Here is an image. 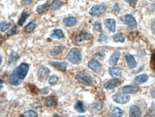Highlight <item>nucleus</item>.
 <instances>
[{"instance_id":"nucleus-20","label":"nucleus","mask_w":155,"mask_h":117,"mask_svg":"<svg viewBox=\"0 0 155 117\" xmlns=\"http://www.w3.org/2000/svg\"><path fill=\"white\" fill-rule=\"evenodd\" d=\"M18 58H19L18 54H17V52H12V53L10 54L9 57V61H8V62H9V65H11V66L14 65V64H15V62H17V60H18Z\"/></svg>"},{"instance_id":"nucleus-43","label":"nucleus","mask_w":155,"mask_h":117,"mask_svg":"<svg viewBox=\"0 0 155 117\" xmlns=\"http://www.w3.org/2000/svg\"><path fill=\"white\" fill-rule=\"evenodd\" d=\"M2 83H3V81L1 79H0V90H1V88H2V86H1Z\"/></svg>"},{"instance_id":"nucleus-34","label":"nucleus","mask_w":155,"mask_h":117,"mask_svg":"<svg viewBox=\"0 0 155 117\" xmlns=\"http://www.w3.org/2000/svg\"><path fill=\"white\" fill-rule=\"evenodd\" d=\"M151 68H152L153 70L155 71V50L154 51V52L151 55Z\"/></svg>"},{"instance_id":"nucleus-18","label":"nucleus","mask_w":155,"mask_h":117,"mask_svg":"<svg viewBox=\"0 0 155 117\" xmlns=\"http://www.w3.org/2000/svg\"><path fill=\"white\" fill-rule=\"evenodd\" d=\"M63 23L66 26L71 27V26H74L75 24L77 23V20L75 17H66L63 20Z\"/></svg>"},{"instance_id":"nucleus-16","label":"nucleus","mask_w":155,"mask_h":117,"mask_svg":"<svg viewBox=\"0 0 155 117\" xmlns=\"http://www.w3.org/2000/svg\"><path fill=\"white\" fill-rule=\"evenodd\" d=\"M50 36L52 38L54 39H61V38H64L63 32L61 30H55L50 34Z\"/></svg>"},{"instance_id":"nucleus-37","label":"nucleus","mask_w":155,"mask_h":117,"mask_svg":"<svg viewBox=\"0 0 155 117\" xmlns=\"http://www.w3.org/2000/svg\"><path fill=\"white\" fill-rule=\"evenodd\" d=\"M147 9L150 12H155V4H151L147 6Z\"/></svg>"},{"instance_id":"nucleus-25","label":"nucleus","mask_w":155,"mask_h":117,"mask_svg":"<svg viewBox=\"0 0 155 117\" xmlns=\"http://www.w3.org/2000/svg\"><path fill=\"white\" fill-rule=\"evenodd\" d=\"M49 7V5H48V3H45L44 4H42V5H39L38 7H37L36 11L39 14H42L43 12H45L47 9Z\"/></svg>"},{"instance_id":"nucleus-35","label":"nucleus","mask_w":155,"mask_h":117,"mask_svg":"<svg viewBox=\"0 0 155 117\" xmlns=\"http://www.w3.org/2000/svg\"><path fill=\"white\" fill-rule=\"evenodd\" d=\"M18 33H19L18 28H17V26H14V28H13L12 30H11V31L9 33V35H13L17 34Z\"/></svg>"},{"instance_id":"nucleus-10","label":"nucleus","mask_w":155,"mask_h":117,"mask_svg":"<svg viewBox=\"0 0 155 117\" xmlns=\"http://www.w3.org/2000/svg\"><path fill=\"white\" fill-rule=\"evenodd\" d=\"M50 65H52L53 67H54V68H57L58 70H60V71H63V72L65 71L66 68H67V66H68L67 62H65L53 61V62H50Z\"/></svg>"},{"instance_id":"nucleus-7","label":"nucleus","mask_w":155,"mask_h":117,"mask_svg":"<svg viewBox=\"0 0 155 117\" xmlns=\"http://www.w3.org/2000/svg\"><path fill=\"white\" fill-rule=\"evenodd\" d=\"M106 7L104 5H97L94 6L90 9V14L93 16L99 15V14L103 13L106 11Z\"/></svg>"},{"instance_id":"nucleus-21","label":"nucleus","mask_w":155,"mask_h":117,"mask_svg":"<svg viewBox=\"0 0 155 117\" xmlns=\"http://www.w3.org/2000/svg\"><path fill=\"white\" fill-rule=\"evenodd\" d=\"M45 104H46L47 106H55L57 104V100H56L55 97V96H48L45 99Z\"/></svg>"},{"instance_id":"nucleus-15","label":"nucleus","mask_w":155,"mask_h":117,"mask_svg":"<svg viewBox=\"0 0 155 117\" xmlns=\"http://www.w3.org/2000/svg\"><path fill=\"white\" fill-rule=\"evenodd\" d=\"M126 60H127V64H128L129 67L130 68H134L137 67V63L133 55H127L126 56Z\"/></svg>"},{"instance_id":"nucleus-42","label":"nucleus","mask_w":155,"mask_h":117,"mask_svg":"<svg viewBox=\"0 0 155 117\" xmlns=\"http://www.w3.org/2000/svg\"><path fill=\"white\" fill-rule=\"evenodd\" d=\"M151 96H152L153 98H154V99H155V89L153 90V91H151Z\"/></svg>"},{"instance_id":"nucleus-36","label":"nucleus","mask_w":155,"mask_h":117,"mask_svg":"<svg viewBox=\"0 0 155 117\" xmlns=\"http://www.w3.org/2000/svg\"><path fill=\"white\" fill-rule=\"evenodd\" d=\"M94 28L97 30V31H99V32L102 31V28H101V25L100 23H98V22H96V23H95Z\"/></svg>"},{"instance_id":"nucleus-23","label":"nucleus","mask_w":155,"mask_h":117,"mask_svg":"<svg viewBox=\"0 0 155 117\" xmlns=\"http://www.w3.org/2000/svg\"><path fill=\"white\" fill-rule=\"evenodd\" d=\"M111 114H112V116L121 117L124 115V111L121 108H119V107H114Z\"/></svg>"},{"instance_id":"nucleus-12","label":"nucleus","mask_w":155,"mask_h":117,"mask_svg":"<svg viewBox=\"0 0 155 117\" xmlns=\"http://www.w3.org/2000/svg\"><path fill=\"white\" fill-rule=\"evenodd\" d=\"M104 24L111 33H115L116 30V22L112 19H106L104 20Z\"/></svg>"},{"instance_id":"nucleus-27","label":"nucleus","mask_w":155,"mask_h":117,"mask_svg":"<svg viewBox=\"0 0 155 117\" xmlns=\"http://www.w3.org/2000/svg\"><path fill=\"white\" fill-rule=\"evenodd\" d=\"M75 110L78 111L80 113H84L85 111V107H84L83 104L81 101H78L76 104L75 105Z\"/></svg>"},{"instance_id":"nucleus-4","label":"nucleus","mask_w":155,"mask_h":117,"mask_svg":"<svg viewBox=\"0 0 155 117\" xmlns=\"http://www.w3.org/2000/svg\"><path fill=\"white\" fill-rule=\"evenodd\" d=\"M113 100L118 104H124L129 101L130 96L126 93H119L113 96Z\"/></svg>"},{"instance_id":"nucleus-28","label":"nucleus","mask_w":155,"mask_h":117,"mask_svg":"<svg viewBox=\"0 0 155 117\" xmlns=\"http://www.w3.org/2000/svg\"><path fill=\"white\" fill-rule=\"evenodd\" d=\"M11 26V23L9 22H3L0 23V31L5 32Z\"/></svg>"},{"instance_id":"nucleus-44","label":"nucleus","mask_w":155,"mask_h":117,"mask_svg":"<svg viewBox=\"0 0 155 117\" xmlns=\"http://www.w3.org/2000/svg\"><path fill=\"white\" fill-rule=\"evenodd\" d=\"M2 40H3V38H1V36H0V44H1V42H2Z\"/></svg>"},{"instance_id":"nucleus-1","label":"nucleus","mask_w":155,"mask_h":117,"mask_svg":"<svg viewBox=\"0 0 155 117\" xmlns=\"http://www.w3.org/2000/svg\"><path fill=\"white\" fill-rule=\"evenodd\" d=\"M29 70V65L22 62V64L17 67L12 72L10 78V83L13 86H17L25 79Z\"/></svg>"},{"instance_id":"nucleus-3","label":"nucleus","mask_w":155,"mask_h":117,"mask_svg":"<svg viewBox=\"0 0 155 117\" xmlns=\"http://www.w3.org/2000/svg\"><path fill=\"white\" fill-rule=\"evenodd\" d=\"M75 78L79 82L83 83V85H85V86H90L93 83V79H92L91 77L84 71L78 73L76 76H75Z\"/></svg>"},{"instance_id":"nucleus-22","label":"nucleus","mask_w":155,"mask_h":117,"mask_svg":"<svg viewBox=\"0 0 155 117\" xmlns=\"http://www.w3.org/2000/svg\"><path fill=\"white\" fill-rule=\"evenodd\" d=\"M35 28H36V23H35V21H33V22H30V23L27 24V26L25 27V33H31L32 32L35 30Z\"/></svg>"},{"instance_id":"nucleus-24","label":"nucleus","mask_w":155,"mask_h":117,"mask_svg":"<svg viewBox=\"0 0 155 117\" xmlns=\"http://www.w3.org/2000/svg\"><path fill=\"white\" fill-rule=\"evenodd\" d=\"M135 81L138 83H145L148 80V76H146V74H142L140 76H137L135 78Z\"/></svg>"},{"instance_id":"nucleus-29","label":"nucleus","mask_w":155,"mask_h":117,"mask_svg":"<svg viewBox=\"0 0 155 117\" xmlns=\"http://www.w3.org/2000/svg\"><path fill=\"white\" fill-rule=\"evenodd\" d=\"M114 40L115 42H120V43H124L125 41V37L123 33H118L114 36Z\"/></svg>"},{"instance_id":"nucleus-11","label":"nucleus","mask_w":155,"mask_h":117,"mask_svg":"<svg viewBox=\"0 0 155 117\" xmlns=\"http://www.w3.org/2000/svg\"><path fill=\"white\" fill-rule=\"evenodd\" d=\"M88 67H89L91 70H93V71L98 72L101 70V65L98 60L93 59V60H90L89 62H88Z\"/></svg>"},{"instance_id":"nucleus-33","label":"nucleus","mask_w":155,"mask_h":117,"mask_svg":"<svg viewBox=\"0 0 155 117\" xmlns=\"http://www.w3.org/2000/svg\"><path fill=\"white\" fill-rule=\"evenodd\" d=\"M49 83L50 85H52V86H53V85H55V84H56V83H58V78L57 76H51L50 78H49Z\"/></svg>"},{"instance_id":"nucleus-5","label":"nucleus","mask_w":155,"mask_h":117,"mask_svg":"<svg viewBox=\"0 0 155 117\" xmlns=\"http://www.w3.org/2000/svg\"><path fill=\"white\" fill-rule=\"evenodd\" d=\"M122 20L127 24V25L129 26V28L132 30L137 28V21H136L135 18L131 14H127V15L124 16V18H122Z\"/></svg>"},{"instance_id":"nucleus-26","label":"nucleus","mask_w":155,"mask_h":117,"mask_svg":"<svg viewBox=\"0 0 155 117\" xmlns=\"http://www.w3.org/2000/svg\"><path fill=\"white\" fill-rule=\"evenodd\" d=\"M62 4H63L62 1H59V0H55V1H54L53 3H52L51 5L50 6V8L51 10H55V9L60 7Z\"/></svg>"},{"instance_id":"nucleus-31","label":"nucleus","mask_w":155,"mask_h":117,"mask_svg":"<svg viewBox=\"0 0 155 117\" xmlns=\"http://www.w3.org/2000/svg\"><path fill=\"white\" fill-rule=\"evenodd\" d=\"M22 116L24 117H37L38 116V114H37L36 112H35L34 111L30 110L27 111H25V113H23Z\"/></svg>"},{"instance_id":"nucleus-30","label":"nucleus","mask_w":155,"mask_h":117,"mask_svg":"<svg viewBox=\"0 0 155 117\" xmlns=\"http://www.w3.org/2000/svg\"><path fill=\"white\" fill-rule=\"evenodd\" d=\"M28 16H29L28 13H27V12H24L22 14L20 19H19V21H18V25H23L24 22H25L26 20L27 19V17H28Z\"/></svg>"},{"instance_id":"nucleus-2","label":"nucleus","mask_w":155,"mask_h":117,"mask_svg":"<svg viewBox=\"0 0 155 117\" xmlns=\"http://www.w3.org/2000/svg\"><path fill=\"white\" fill-rule=\"evenodd\" d=\"M68 60L73 64H79L82 60V56L80 50L73 48L70 50L67 55Z\"/></svg>"},{"instance_id":"nucleus-32","label":"nucleus","mask_w":155,"mask_h":117,"mask_svg":"<svg viewBox=\"0 0 155 117\" xmlns=\"http://www.w3.org/2000/svg\"><path fill=\"white\" fill-rule=\"evenodd\" d=\"M103 108V104L101 103H94L92 105V108L94 111H100Z\"/></svg>"},{"instance_id":"nucleus-41","label":"nucleus","mask_w":155,"mask_h":117,"mask_svg":"<svg viewBox=\"0 0 155 117\" xmlns=\"http://www.w3.org/2000/svg\"><path fill=\"white\" fill-rule=\"evenodd\" d=\"M22 2L24 3V4H30V3L32 2V0H22Z\"/></svg>"},{"instance_id":"nucleus-9","label":"nucleus","mask_w":155,"mask_h":117,"mask_svg":"<svg viewBox=\"0 0 155 117\" xmlns=\"http://www.w3.org/2000/svg\"><path fill=\"white\" fill-rule=\"evenodd\" d=\"M121 84L120 80L117 79V78H114V79L110 80V81H107L104 84V88L106 89H112L114 88L117 87L119 85Z\"/></svg>"},{"instance_id":"nucleus-13","label":"nucleus","mask_w":155,"mask_h":117,"mask_svg":"<svg viewBox=\"0 0 155 117\" xmlns=\"http://www.w3.org/2000/svg\"><path fill=\"white\" fill-rule=\"evenodd\" d=\"M141 111L140 108L137 106L133 105L131 106L129 111V116L131 117H139L141 116Z\"/></svg>"},{"instance_id":"nucleus-38","label":"nucleus","mask_w":155,"mask_h":117,"mask_svg":"<svg viewBox=\"0 0 155 117\" xmlns=\"http://www.w3.org/2000/svg\"><path fill=\"white\" fill-rule=\"evenodd\" d=\"M125 1H127V2L129 3V4H130L132 6H134L135 4H137L138 0H125Z\"/></svg>"},{"instance_id":"nucleus-8","label":"nucleus","mask_w":155,"mask_h":117,"mask_svg":"<svg viewBox=\"0 0 155 117\" xmlns=\"http://www.w3.org/2000/svg\"><path fill=\"white\" fill-rule=\"evenodd\" d=\"M109 74L114 78H119L122 77V70L119 67H111L109 68Z\"/></svg>"},{"instance_id":"nucleus-39","label":"nucleus","mask_w":155,"mask_h":117,"mask_svg":"<svg viewBox=\"0 0 155 117\" xmlns=\"http://www.w3.org/2000/svg\"><path fill=\"white\" fill-rule=\"evenodd\" d=\"M40 93H41V94H48V93H49V89H47V88H45V89H42L41 91H40Z\"/></svg>"},{"instance_id":"nucleus-17","label":"nucleus","mask_w":155,"mask_h":117,"mask_svg":"<svg viewBox=\"0 0 155 117\" xmlns=\"http://www.w3.org/2000/svg\"><path fill=\"white\" fill-rule=\"evenodd\" d=\"M120 55L121 53L119 52V51H116V52H114L113 55H111V58L109 60V63L112 65H115L117 62L119 61V58H120Z\"/></svg>"},{"instance_id":"nucleus-19","label":"nucleus","mask_w":155,"mask_h":117,"mask_svg":"<svg viewBox=\"0 0 155 117\" xmlns=\"http://www.w3.org/2000/svg\"><path fill=\"white\" fill-rule=\"evenodd\" d=\"M91 38V35H90L89 33H80L78 36L76 37L75 40L78 42H80V41H83V40H90Z\"/></svg>"},{"instance_id":"nucleus-40","label":"nucleus","mask_w":155,"mask_h":117,"mask_svg":"<svg viewBox=\"0 0 155 117\" xmlns=\"http://www.w3.org/2000/svg\"><path fill=\"white\" fill-rule=\"evenodd\" d=\"M114 9H115V10L117 12H119V11H120V9H119V5H118V4H114Z\"/></svg>"},{"instance_id":"nucleus-6","label":"nucleus","mask_w":155,"mask_h":117,"mask_svg":"<svg viewBox=\"0 0 155 117\" xmlns=\"http://www.w3.org/2000/svg\"><path fill=\"white\" fill-rule=\"evenodd\" d=\"M50 70L47 67L43 66L41 67L38 70V78L40 81H44L47 79L50 74Z\"/></svg>"},{"instance_id":"nucleus-14","label":"nucleus","mask_w":155,"mask_h":117,"mask_svg":"<svg viewBox=\"0 0 155 117\" xmlns=\"http://www.w3.org/2000/svg\"><path fill=\"white\" fill-rule=\"evenodd\" d=\"M122 91L126 94H135L139 91V87L134 86H125L123 87Z\"/></svg>"},{"instance_id":"nucleus-45","label":"nucleus","mask_w":155,"mask_h":117,"mask_svg":"<svg viewBox=\"0 0 155 117\" xmlns=\"http://www.w3.org/2000/svg\"><path fill=\"white\" fill-rule=\"evenodd\" d=\"M1 61H2V59H1V57L0 56V65H1Z\"/></svg>"}]
</instances>
